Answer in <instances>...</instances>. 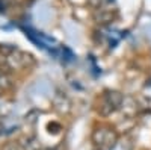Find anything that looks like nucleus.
I'll use <instances>...</instances> for the list:
<instances>
[{
    "mask_svg": "<svg viewBox=\"0 0 151 150\" xmlns=\"http://www.w3.org/2000/svg\"><path fill=\"white\" fill-rule=\"evenodd\" d=\"M113 130V129H112ZM109 128H101L94 133V144L100 147V150H110L116 143V133Z\"/></svg>",
    "mask_w": 151,
    "mask_h": 150,
    "instance_id": "1",
    "label": "nucleus"
},
{
    "mask_svg": "<svg viewBox=\"0 0 151 150\" xmlns=\"http://www.w3.org/2000/svg\"><path fill=\"white\" fill-rule=\"evenodd\" d=\"M3 150H26L20 143H9L3 147Z\"/></svg>",
    "mask_w": 151,
    "mask_h": 150,
    "instance_id": "2",
    "label": "nucleus"
}]
</instances>
